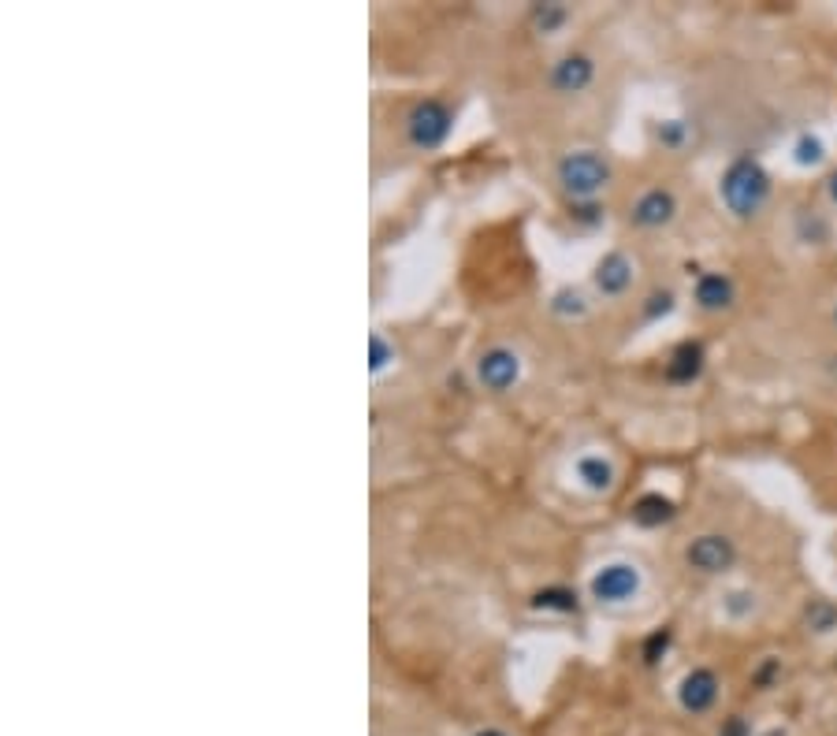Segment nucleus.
I'll use <instances>...</instances> for the list:
<instances>
[{
  "mask_svg": "<svg viewBox=\"0 0 837 736\" xmlns=\"http://www.w3.org/2000/svg\"><path fill=\"white\" fill-rule=\"evenodd\" d=\"M718 736H752V725L740 718V714H729V718H723V725H718Z\"/></svg>",
  "mask_w": 837,
  "mask_h": 736,
  "instance_id": "26",
  "label": "nucleus"
},
{
  "mask_svg": "<svg viewBox=\"0 0 837 736\" xmlns=\"http://www.w3.org/2000/svg\"><path fill=\"white\" fill-rule=\"evenodd\" d=\"M804 628L815 636L837 633V603L834 599H811L808 606H804Z\"/></svg>",
  "mask_w": 837,
  "mask_h": 736,
  "instance_id": "15",
  "label": "nucleus"
},
{
  "mask_svg": "<svg viewBox=\"0 0 837 736\" xmlns=\"http://www.w3.org/2000/svg\"><path fill=\"white\" fill-rule=\"evenodd\" d=\"M726 611L734 614V617L752 614V611H756V595H748V592H729V595H726Z\"/></svg>",
  "mask_w": 837,
  "mask_h": 736,
  "instance_id": "25",
  "label": "nucleus"
},
{
  "mask_svg": "<svg viewBox=\"0 0 837 736\" xmlns=\"http://www.w3.org/2000/svg\"><path fill=\"white\" fill-rule=\"evenodd\" d=\"M704 369H707V350H704L700 339H685V343H677L670 350V357H666V365H663L666 380L677 383V387L696 383L704 376Z\"/></svg>",
  "mask_w": 837,
  "mask_h": 736,
  "instance_id": "11",
  "label": "nucleus"
},
{
  "mask_svg": "<svg viewBox=\"0 0 837 736\" xmlns=\"http://www.w3.org/2000/svg\"><path fill=\"white\" fill-rule=\"evenodd\" d=\"M718 692H723V680H718L715 669L707 666H693L677 685V703L688 714H707L718 703Z\"/></svg>",
  "mask_w": 837,
  "mask_h": 736,
  "instance_id": "8",
  "label": "nucleus"
},
{
  "mask_svg": "<svg viewBox=\"0 0 837 736\" xmlns=\"http://www.w3.org/2000/svg\"><path fill=\"white\" fill-rule=\"evenodd\" d=\"M391 361H395V346H387L384 335H369V369L384 372Z\"/></svg>",
  "mask_w": 837,
  "mask_h": 736,
  "instance_id": "22",
  "label": "nucleus"
},
{
  "mask_svg": "<svg viewBox=\"0 0 837 736\" xmlns=\"http://www.w3.org/2000/svg\"><path fill=\"white\" fill-rule=\"evenodd\" d=\"M826 198H830L834 205H837V168H834L830 175H826Z\"/></svg>",
  "mask_w": 837,
  "mask_h": 736,
  "instance_id": "27",
  "label": "nucleus"
},
{
  "mask_svg": "<svg viewBox=\"0 0 837 736\" xmlns=\"http://www.w3.org/2000/svg\"><path fill=\"white\" fill-rule=\"evenodd\" d=\"M473 736H506L503 729H481V733H473Z\"/></svg>",
  "mask_w": 837,
  "mask_h": 736,
  "instance_id": "28",
  "label": "nucleus"
},
{
  "mask_svg": "<svg viewBox=\"0 0 837 736\" xmlns=\"http://www.w3.org/2000/svg\"><path fill=\"white\" fill-rule=\"evenodd\" d=\"M577 480L585 484L588 491H596V495H603V491H611L614 487V480H618V473H614V465L607 462L603 454H585V457H577Z\"/></svg>",
  "mask_w": 837,
  "mask_h": 736,
  "instance_id": "14",
  "label": "nucleus"
},
{
  "mask_svg": "<svg viewBox=\"0 0 837 736\" xmlns=\"http://www.w3.org/2000/svg\"><path fill=\"white\" fill-rule=\"evenodd\" d=\"M670 644H674V633L670 628H655V633L644 639V647H641V658H644V666H659V658L670 651Z\"/></svg>",
  "mask_w": 837,
  "mask_h": 736,
  "instance_id": "19",
  "label": "nucleus"
},
{
  "mask_svg": "<svg viewBox=\"0 0 837 736\" xmlns=\"http://www.w3.org/2000/svg\"><path fill=\"white\" fill-rule=\"evenodd\" d=\"M569 216H574L581 228H596V223L607 220V212H603V205H596V201H574Z\"/></svg>",
  "mask_w": 837,
  "mask_h": 736,
  "instance_id": "24",
  "label": "nucleus"
},
{
  "mask_svg": "<svg viewBox=\"0 0 837 736\" xmlns=\"http://www.w3.org/2000/svg\"><path fill=\"white\" fill-rule=\"evenodd\" d=\"M655 138H659L663 149H670V153H682V149L688 145V123L685 120H666V123H659Z\"/></svg>",
  "mask_w": 837,
  "mask_h": 736,
  "instance_id": "20",
  "label": "nucleus"
},
{
  "mask_svg": "<svg viewBox=\"0 0 837 736\" xmlns=\"http://www.w3.org/2000/svg\"><path fill=\"white\" fill-rule=\"evenodd\" d=\"M834 320H837V305H834Z\"/></svg>",
  "mask_w": 837,
  "mask_h": 736,
  "instance_id": "29",
  "label": "nucleus"
},
{
  "mask_svg": "<svg viewBox=\"0 0 837 736\" xmlns=\"http://www.w3.org/2000/svg\"><path fill=\"white\" fill-rule=\"evenodd\" d=\"M770 172L763 168L759 157L740 153L726 164L723 179H718V198L734 212L737 220H756L770 201Z\"/></svg>",
  "mask_w": 837,
  "mask_h": 736,
  "instance_id": "1",
  "label": "nucleus"
},
{
  "mask_svg": "<svg viewBox=\"0 0 837 736\" xmlns=\"http://www.w3.org/2000/svg\"><path fill=\"white\" fill-rule=\"evenodd\" d=\"M793 160H797L800 168H819L826 160V142L819 134H800L797 145H793Z\"/></svg>",
  "mask_w": 837,
  "mask_h": 736,
  "instance_id": "18",
  "label": "nucleus"
},
{
  "mask_svg": "<svg viewBox=\"0 0 837 736\" xmlns=\"http://www.w3.org/2000/svg\"><path fill=\"white\" fill-rule=\"evenodd\" d=\"M685 565L700 577H723L737 565V543L723 532H704V536L688 540Z\"/></svg>",
  "mask_w": 837,
  "mask_h": 736,
  "instance_id": "4",
  "label": "nucleus"
},
{
  "mask_svg": "<svg viewBox=\"0 0 837 736\" xmlns=\"http://www.w3.org/2000/svg\"><path fill=\"white\" fill-rule=\"evenodd\" d=\"M588 592L596 603H629L641 592V569L629 562H611L592 577Z\"/></svg>",
  "mask_w": 837,
  "mask_h": 736,
  "instance_id": "5",
  "label": "nucleus"
},
{
  "mask_svg": "<svg viewBox=\"0 0 837 736\" xmlns=\"http://www.w3.org/2000/svg\"><path fill=\"white\" fill-rule=\"evenodd\" d=\"M563 23H566V8L563 4H536L533 8V27L539 30V34H555Z\"/></svg>",
  "mask_w": 837,
  "mask_h": 736,
  "instance_id": "21",
  "label": "nucleus"
},
{
  "mask_svg": "<svg viewBox=\"0 0 837 736\" xmlns=\"http://www.w3.org/2000/svg\"><path fill=\"white\" fill-rule=\"evenodd\" d=\"M677 220V198L674 190L666 186H652L629 205V223L641 231H663Z\"/></svg>",
  "mask_w": 837,
  "mask_h": 736,
  "instance_id": "6",
  "label": "nucleus"
},
{
  "mask_svg": "<svg viewBox=\"0 0 837 736\" xmlns=\"http://www.w3.org/2000/svg\"><path fill=\"white\" fill-rule=\"evenodd\" d=\"M558 186L574 201H596L611 186V160L599 157L596 149H577L558 160Z\"/></svg>",
  "mask_w": 837,
  "mask_h": 736,
  "instance_id": "2",
  "label": "nucleus"
},
{
  "mask_svg": "<svg viewBox=\"0 0 837 736\" xmlns=\"http://www.w3.org/2000/svg\"><path fill=\"white\" fill-rule=\"evenodd\" d=\"M451 131H454V112L443 101H436V98L413 104L410 115H406L410 145L425 149V153H428V149H440L443 142H447Z\"/></svg>",
  "mask_w": 837,
  "mask_h": 736,
  "instance_id": "3",
  "label": "nucleus"
},
{
  "mask_svg": "<svg viewBox=\"0 0 837 736\" xmlns=\"http://www.w3.org/2000/svg\"><path fill=\"white\" fill-rule=\"evenodd\" d=\"M551 313L563 316V320H574V316L588 313V302H585V294L574 291V286H563V291H555V298H551Z\"/></svg>",
  "mask_w": 837,
  "mask_h": 736,
  "instance_id": "17",
  "label": "nucleus"
},
{
  "mask_svg": "<svg viewBox=\"0 0 837 736\" xmlns=\"http://www.w3.org/2000/svg\"><path fill=\"white\" fill-rule=\"evenodd\" d=\"M592 79H596V63H592V57H585V52H566V57H558L547 74L551 90L566 93V98L585 93L592 87Z\"/></svg>",
  "mask_w": 837,
  "mask_h": 736,
  "instance_id": "9",
  "label": "nucleus"
},
{
  "mask_svg": "<svg viewBox=\"0 0 837 736\" xmlns=\"http://www.w3.org/2000/svg\"><path fill=\"white\" fill-rule=\"evenodd\" d=\"M536 611H555V614H577V592L574 588H544L533 595Z\"/></svg>",
  "mask_w": 837,
  "mask_h": 736,
  "instance_id": "16",
  "label": "nucleus"
},
{
  "mask_svg": "<svg viewBox=\"0 0 837 736\" xmlns=\"http://www.w3.org/2000/svg\"><path fill=\"white\" fill-rule=\"evenodd\" d=\"M693 302L700 313H726L737 302V283L726 272H704L693 283Z\"/></svg>",
  "mask_w": 837,
  "mask_h": 736,
  "instance_id": "10",
  "label": "nucleus"
},
{
  "mask_svg": "<svg viewBox=\"0 0 837 736\" xmlns=\"http://www.w3.org/2000/svg\"><path fill=\"white\" fill-rule=\"evenodd\" d=\"M476 380H481V387L495 391V394L511 391L514 383L522 380V357L506 346L484 350V354L476 357Z\"/></svg>",
  "mask_w": 837,
  "mask_h": 736,
  "instance_id": "7",
  "label": "nucleus"
},
{
  "mask_svg": "<svg viewBox=\"0 0 837 736\" xmlns=\"http://www.w3.org/2000/svg\"><path fill=\"white\" fill-rule=\"evenodd\" d=\"M633 280H637V269H633V261L625 258V253H607L599 264H596V272H592V283H596V291L603 294V298H618V294H625L633 286Z\"/></svg>",
  "mask_w": 837,
  "mask_h": 736,
  "instance_id": "12",
  "label": "nucleus"
},
{
  "mask_svg": "<svg viewBox=\"0 0 837 736\" xmlns=\"http://www.w3.org/2000/svg\"><path fill=\"white\" fill-rule=\"evenodd\" d=\"M641 313H644V320H659V316H670V313H674V291H666V286H663V291H652V294H648V302H644V309H641Z\"/></svg>",
  "mask_w": 837,
  "mask_h": 736,
  "instance_id": "23",
  "label": "nucleus"
},
{
  "mask_svg": "<svg viewBox=\"0 0 837 736\" xmlns=\"http://www.w3.org/2000/svg\"><path fill=\"white\" fill-rule=\"evenodd\" d=\"M677 517V503L670 495H663V491H648V495H641L637 503H633V521H637L641 528H663L670 525Z\"/></svg>",
  "mask_w": 837,
  "mask_h": 736,
  "instance_id": "13",
  "label": "nucleus"
}]
</instances>
